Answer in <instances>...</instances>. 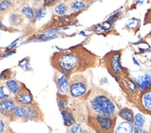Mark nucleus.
I'll return each instance as SVG.
<instances>
[{
  "label": "nucleus",
  "instance_id": "nucleus-1",
  "mask_svg": "<svg viewBox=\"0 0 151 133\" xmlns=\"http://www.w3.org/2000/svg\"><path fill=\"white\" fill-rule=\"evenodd\" d=\"M99 57L82 45L54 52L49 59L51 67L67 77L96 67Z\"/></svg>",
  "mask_w": 151,
  "mask_h": 133
},
{
  "label": "nucleus",
  "instance_id": "nucleus-2",
  "mask_svg": "<svg viewBox=\"0 0 151 133\" xmlns=\"http://www.w3.org/2000/svg\"><path fill=\"white\" fill-rule=\"evenodd\" d=\"M87 116L116 117L117 108L113 99L108 92L99 87L94 86L85 98Z\"/></svg>",
  "mask_w": 151,
  "mask_h": 133
},
{
  "label": "nucleus",
  "instance_id": "nucleus-3",
  "mask_svg": "<svg viewBox=\"0 0 151 133\" xmlns=\"http://www.w3.org/2000/svg\"><path fill=\"white\" fill-rule=\"evenodd\" d=\"M89 92V84L87 77L83 74H75L69 77V96L76 100H85Z\"/></svg>",
  "mask_w": 151,
  "mask_h": 133
},
{
  "label": "nucleus",
  "instance_id": "nucleus-4",
  "mask_svg": "<svg viewBox=\"0 0 151 133\" xmlns=\"http://www.w3.org/2000/svg\"><path fill=\"white\" fill-rule=\"evenodd\" d=\"M87 124L97 133H113L116 126V117L87 116Z\"/></svg>",
  "mask_w": 151,
  "mask_h": 133
},
{
  "label": "nucleus",
  "instance_id": "nucleus-5",
  "mask_svg": "<svg viewBox=\"0 0 151 133\" xmlns=\"http://www.w3.org/2000/svg\"><path fill=\"white\" fill-rule=\"evenodd\" d=\"M22 109L24 114V123L29 121L38 123L45 122V113L39 104L36 101L31 104L22 106Z\"/></svg>",
  "mask_w": 151,
  "mask_h": 133
},
{
  "label": "nucleus",
  "instance_id": "nucleus-6",
  "mask_svg": "<svg viewBox=\"0 0 151 133\" xmlns=\"http://www.w3.org/2000/svg\"><path fill=\"white\" fill-rule=\"evenodd\" d=\"M120 52L113 51L106 54L103 59L104 67L113 77H116L122 72L120 63Z\"/></svg>",
  "mask_w": 151,
  "mask_h": 133
},
{
  "label": "nucleus",
  "instance_id": "nucleus-7",
  "mask_svg": "<svg viewBox=\"0 0 151 133\" xmlns=\"http://www.w3.org/2000/svg\"><path fill=\"white\" fill-rule=\"evenodd\" d=\"M17 105L26 106L32 104L35 101V98L29 89L24 83H22L21 87L18 92L14 97Z\"/></svg>",
  "mask_w": 151,
  "mask_h": 133
},
{
  "label": "nucleus",
  "instance_id": "nucleus-8",
  "mask_svg": "<svg viewBox=\"0 0 151 133\" xmlns=\"http://www.w3.org/2000/svg\"><path fill=\"white\" fill-rule=\"evenodd\" d=\"M69 77L57 71L55 72L54 81L57 86L58 92L69 95Z\"/></svg>",
  "mask_w": 151,
  "mask_h": 133
},
{
  "label": "nucleus",
  "instance_id": "nucleus-9",
  "mask_svg": "<svg viewBox=\"0 0 151 133\" xmlns=\"http://www.w3.org/2000/svg\"><path fill=\"white\" fill-rule=\"evenodd\" d=\"M16 106L14 97L0 101V114L9 120L11 114Z\"/></svg>",
  "mask_w": 151,
  "mask_h": 133
},
{
  "label": "nucleus",
  "instance_id": "nucleus-10",
  "mask_svg": "<svg viewBox=\"0 0 151 133\" xmlns=\"http://www.w3.org/2000/svg\"><path fill=\"white\" fill-rule=\"evenodd\" d=\"M9 22L14 28H20L24 25L25 17L19 11H13L9 14Z\"/></svg>",
  "mask_w": 151,
  "mask_h": 133
},
{
  "label": "nucleus",
  "instance_id": "nucleus-11",
  "mask_svg": "<svg viewBox=\"0 0 151 133\" xmlns=\"http://www.w3.org/2000/svg\"><path fill=\"white\" fill-rule=\"evenodd\" d=\"M69 12L71 13H77L87 8L93 2L89 1H66Z\"/></svg>",
  "mask_w": 151,
  "mask_h": 133
},
{
  "label": "nucleus",
  "instance_id": "nucleus-12",
  "mask_svg": "<svg viewBox=\"0 0 151 133\" xmlns=\"http://www.w3.org/2000/svg\"><path fill=\"white\" fill-rule=\"evenodd\" d=\"M60 114H61L63 124H64L65 127L69 128L71 126L75 124V123H77V120L75 118L74 113L73 112L71 108L70 107V106L67 108L65 109V110L61 111Z\"/></svg>",
  "mask_w": 151,
  "mask_h": 133
},
{
  "label": "nucleus",
  "instance_id": "nucleus-13",
  "mask_svg": "<svg viewBox=\"0 0 151 133\" xmlns=\"http://www.w3.org/2000/svg\"><path fill=\"white\" fill-rule=\"evenodd\" d=\"M56 99H57V104L60 112L65 110L69 106L70 101V97L67 94L60 93L57 92L56 94Z\"/></svg>",
  "mask_w": 151,
  "mask_h": 133
},
{
  "label": "nucleus",
  "instance_id": "nucleus-14",
  "mask_svg": "<svg viewBox=\"0 0 151 133\" xmlns=\"http://www.w3.org/2000/svg\"><path fill=\"white\" fill-rule=\"evenodd\" d=\"M16 3L14 1L2 0L0 1V14L3 16L8 13H11L15 10Z\"/></svg>",
  "mask_w": 151,
  "mask_h": 133
},
{
  "label": "nucleus",
  "instance_id": "nucleus-15",
  "mask_svg": "<svg viewBox=\"0 0 151 133\" xmlns=\"http://www.w3.org/2000/svg\"><path fill=\"white\" fill-rule=\"evenodd\" d=\"M135 83L142 90L149 89L151 86V76L145 75L136 77L135 79Z\"/></svg>",
  "mask_w": 151,
  "mask_h": 133
},
{
  "label": "nucleus",
  "instance_id": "nucleus-16",
  "mask_svg": "<svg viewBox=\"0 0 151 133\" xmlns=\"http://www.w3.org/2000/svg\"><path fill=\"white\" fill-rule=\"evenodd\" d=\"M141 104L147 112H151V89H148L141 97Z\"/></svg>",
  "mask_w": 151,
  "mask_h": 133
},
{
  "label": "nucleus",
  "instance_id": "nucleus-17",
  "mask_svg": "<svg viewBox=\"0 0 151 133\" xmlns=\"http://www.w3.org/2000/svg\"><path fill=\"white\" fill-rule=\"evenodd\" d=\"M4 82L6 86L8 87L9 91L12 94V96L14 97V96L18 92L19 89H20L22 82L17 81L16 79H9V80H7Z\"/></svg>",
  "mask_w": 151,
  "mask_h": 133
},
{
  "label": "nucleus",
  "instance_id": "nucleus-18",
  "mask_svg": "<svg viewBox=\"0 0 151 133\" xmlns=\"http://www.w3.org/2000/svg\"><path fill=\"white\" fill-rule=\"evenodd\" d=\"M133 125L127 121L120 123L116 129V133H133Z\"/></svg>",
  "mask_w": 151,
  "mask_h": 133
},
{
  "label": "nucleus",
  "instance_id": "nucleus-19",
  "mask_svg": "<svg viewBox=\"0 0 151 133\" xmlns=\"http://www.w3.org/2000/svg\"><path fill=\"white\" fill-rule=\"evenodd\" d=\"M19 12L23 14L25 18L28 20H33L35 14V9L32 8L31 6H28L27 4H24L20 9Z\"/></svg>",
  "mask_w": 151,
  "mask_h": 133
},
{
  "label": "nucleus",
  "instance_id": "nucleus-20",
  "mask_svg": "<svg viewBox=\"0 0 151 133\" xmlns=\"http://www.w3.org/2000/svg\"><path fill=\"white\" fill-rule=\"evenodd\" d=\"M68 12H69V9H68V6L66 1L58 3V4L56 5L54 9L55 14L58 16H64Z\"/></svg>",
  "mask_w": 151,
  "mask_h": 133
},
{
  "label": "nucleus",
  "instance_id": "nucleus-21",
  "mask_svg": "<svg viewBox=\"0 0 151 133\" xmlns=\"http://www.w3.org/2000/svg\"><path fill=\"white\" fill-rule=\"evenodd\" d=\"M14 97L6 86L5 82H0V101Z\"/></svg>",
  "mask_w": 151,
  "mask_h": 133
},
{
  "label": "nucleus",
  "instance_id": "nucleus-22",
  "mask_svg": "<svg viewBox=\"0 0 151 133\" xmlns=\"http://www.w3.org/2000/svg\"><path fill=\"white\" fill-rule=\"evenodd\" d=\"M9 123L10 121L8 118L0 114V133H6L11 129Z\"/></svg>",
  "mask_w": 151,
  "mask_h": 133
},
{
  "label": "nucleus",
  "instance_id": "nucleus-23",
  "mask_svg": "<svg viewBox=\"0 0 151 133\" xmlns=\"http://www.w3.org/2000/svg\"><path fill=\"white\" fill-rule=\"evenodd\" d=\"M119 115L123 118L124 120H125L127 122H131L134 121V114L132 110H129L128 108H124L122 109L120 112H119Z\"/></svg>",
  "mask_w": 151,
  "mask_h": 133
},
{
  "label": "nucleus",
  "instance_id": "nucleus-24",
  "mask_svg": "<svg viewBox=\"0 0 151 133\" xmlns=\"http://www.w3.org/2000/svg\"><path fill=\"white\" fill-rule=\"evenodd\" d=\"M124 87L128 89V91H130L132 93H136L137 92V88H136V84L130 79L128 78V77H125L124 79Z\"/></svg>",
  "mask_w": 151,
  "mask_h": 133
},
{
  "label": "nucleus",
  "instance_id": "nucleus-25",
  "mask_svg": "<svg viewBox=\"0 0 151 133\" xmlns=\"http://www.w3.org/2000/svg\"><path fill=\"white\" fill-rule=\"evenodd\" d=\"M85 130L80 123H75L71 127L67 128V133H85Z\"/></svg>",
  "mask_w": 151,
  "mask_h": 133
},
{
  "label": "nucleus",
  "instance_id": "nucleus-26",
  "mask_svg": "<svg viewBox=\"0 0 151 133\" xmlns=\"http://www.w3.org/2000/svg\"><path fill=\"white\" fill-rule=\"evenodd\" d=\"M134 124L137 129H142L144 123H145V118L141 114H136L134 118Z\"/></svg>",
  "mask_w": 151,
  "mask_h": 133
},
{
  "label": "nucleus",
  "instance_id": "nucleus-27",
  "mask_svg": "<svg viewBox=\"0 0 151 133\" xmlns=\"http://www.w3.org/2000/svg\"><path fill=\"white\" fill-rule=\"evenodd\" d=\"M46 15V9L42 6L41 8H38L35 10V17H34L33 20L36 22L38 20H40L41 19L43 18Z\"/></svg>",
  "mask_w": 151,
  "mask_h": 133
},
{
  "label": "nucleus",
  "instance_id": "nucleus-28",
  "mask_svg": "<svg viewBox=\"0 0 151 133\" xmlns=\"http://www.w3.org/2000/svg\"><path fill=\"white\" fill-rule=\"evenodd\" d=\"M58 3V1L57 0H45L43 3V7L46 8L48 6H52L57 5V4Z\"/></svg>",
  "mask_w": 151,
  "mask_h": 133
},
{
  "label": "nucleus",
  "instance_id": "nucleus-29",
  "mask_svg": "<svg viewBox=\"0 0 151 133\" xmlns=\"http://www.w3.org/2000/svg\"><path fill=\"white\" fill-rule=\"evenodd\" d=\"M134 133H148V132L146 130H144L142 129H137V128H136V129L134 130Z\"/></svg>",
  "mask_w": 151,
  "mask_h": 133
},
{
  "label": "nucleus",
  "instance_id": "nucleus-30",
  "mask_svg": "<svg viewBox=\"0 0 151 133\" xmlns=\"http://www.w3.org/2000/svg\"><path fill=\"white\" fill-rule=\"evenodd\" d=\"M151 18V12H148L147 15V20H150V19Z\"/></svg>",
  "mask_w": 151,
  "mask_h": 133
},
{
  "label": "nucleus",
  "instance_id": "nucleus-31",
  "mask_svg": "<svg viewBox=\"0 0 151 133\" xmlns=\"http://www.w3.org/2000/svg\"><path fill=\"white\" fill-rule=\"evenodd\" d=\"M6 133H16V132L13 131V130H12V129H10L9 130H8V131H7Z\"/></svg>",
  "mask_w": 151,
  "mask_h": 133
},
{
  "label": "nucleus",
  "instance_id": "nucleus-32",
  "mask_svg": "<svg viewBox=\"0 0 151 133\" xmlns=\"http://www.w3.org/2000/svg\"><path fill=\"white\" fill-rule=\"evenodd\" d=\"M4 17V16H2V15H1V14H0V21H1L2 20H3Z\"/></svg>",
  "mask_w": 151,
  "mask_h": 133
},
{
  "label": "nucleus",
  "instance_id": "nucleus-33",
  "mask_svg": "<svg viewBox=\"0 0 151 133\" xmlns=\"http://www.w3.org/2000/svg\"><path fill=\"white\" fill-rule=\"evenodd\" d=\"M85 133H86V132H85Z\"/></svg>",
  "mask_w": 151,
  "mask_h": 133
}]
</instances>
